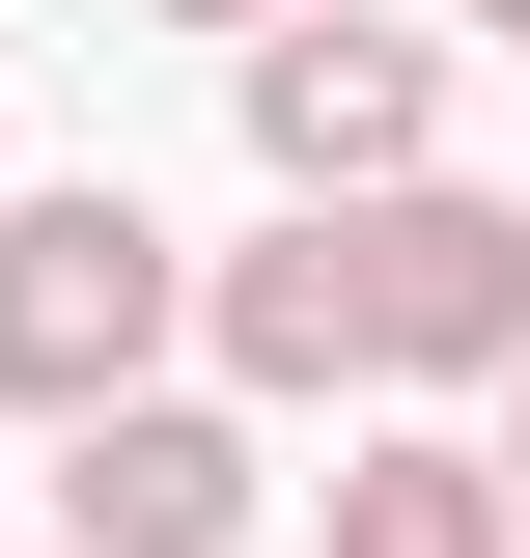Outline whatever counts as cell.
<instances>
[{"label":"cell","instance_id":"5b68a950","mask_svg":"<svg viewBox=\"0 0 530 558\" xmlns=\"http://www.w3.org/2000/svg\"><path fill=\"white\" fill-rule=\"evenodd\" d=\"M196 336H224V391H392V363H363V223L224 252V279H196Z\"/></svg>","mask_w":530,"mask_h":558},{"label":"cell","instance_id":"8992f818","mask_svg":"<svg viewBox=\"0 0 530 558\" xmlns=\"http://www.w3.org/2000/svg\"><path fill=\"white\" fill-rule=\"evenodd\" d=\"M335 558H530V502H503V447H363Z\"/></svg>","mask_w":530,"mask_h":558},{"label":"cell","instance_id":"52a82bcc","mask_svg":"<svg viewBox=\"0 0 530 558\" xmlns=\"http://www.w3.org/2000/svg\"><path fill=\"white\" fill-rule=\"evenodd\" d=\"M168 28H224V57H279V28H308V0H168Z\"/></svg>","mask_w":530,"mask_h":558},{"label":"cell","instance_id":"3957f363","mask_svg":"<svg viewBox=\"0 0 530 558\" xmlns=\"http://www.w3.org/2000/svg\"><path fill=\"white\" fill-rule=\"evenodd\" d=\"M363 363L392 391H530V196H363Z\"/></svg>","mask_w":530,"mask_h":558},{"label":"cell","instance_id":"ba28073f","mask_svg":"<svg viewBox=\"0 0 530 558\" xmlns=\"http://www.w3.org/2000/svg\"><path fill=\"white\" fill-rule=\"evenodd\" d=\"M503 502H530V391H503Z\"/></svg>","mask_w":530,"mask_h":558},{"label":"cell","instance_id":"9c48e42d","mask_svg":"<svg viewBox=\"0 0 530 558\" xmlns=\"http://www.w3.org/2000/svg\"><path fill=\"white\" fill-rule=\"evenodd\" d=\"M474 28H530V0H474Z\"/></svg>","mask_w":530,"mask_h":558},{"label":"cell","instance_id":"7a4b0ae2","mask_svg":"<svg viewBox=\"0 0 530 558\" xmlns=\"http://www.w3.org/2000/svg\"><path fill=\"white\" fill-rule=\"evenodd\" d=\"M252 168H279L308 223H363V196H447V57H419V28H363V0H308V28L252 57Z\"/></svg>","mask_w":530,"mask_h":558},{"label":"cell","instance_id":"6da1fadb","mask_svg":"<svg viewBox=\"0 0 530 558\" xmlns=\"http://www.w3.org/2000/svg\"><path fill=\"white\" fill-rule=\"evenodd\" d=\"M196 336V252L140 196H0V418H140V363Z\"/></svg>","mask_w":530,"mask_h":558},{"label":"cell","instance_id":"277c9868","mask_svg":"<svg viewBox=\"0 0 530 558\" xmlns=\"http://www.w3.org/2000/svg\"><path fill=\"white\" fill-rule=\"evenodd\" d=\"M224 531H252V418L140 391V418H84V447H57V558H224Z\"/></svg>","mask_w":530,"mask_h":558}]
</instances>
